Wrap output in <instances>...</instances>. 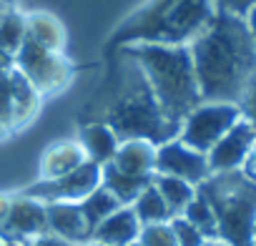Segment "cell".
I'll return each mask as SVG.
<instances>
[{"mask_svg": "<svg viewBox=\"0 0 256 246\" xmlns=\"http://www.w3.org/2000/svg\"><path fill=\"white\" fill-rule=\"evenodd\" d=\"M211 3L218 13H228L236 18H246L256 8V0H211Z\"/></svg>", "mask_w": 256, "mask_h": 246, "instance_id": "cell-25", "label": "cell"}, {"mask_svg": "<svg viewBox=\"0 0 256 246\" xmlns=\"http://www.w3.org/2000/svg\"><path fill=\"white\" fill-rule=\"evenodd\" d=\"M201 100L241 103L256 78V46L246 18L218 13L188 43Z\"/></svg>", "mask_w": 256, "mask_h": 246, "instance_id": "cell-1", "label": "cell"}, {"mask_svg": "<svg viewBox=\"0 0 256 246\" xmlns=\"http://www.w3.org/2000/svg\"><path fill=\"white\" fill-rule=\"evenodd\" d=\"M131 246H141V244H138V241H134V244H131Z\"/></svg>", "mask_w": 256, "mask_h": 246, "instance_id": "cell-35", "label": "cell"}, {"mask_svg": "<svg viewBox=\"0 0 256 246\" xmlns=\"http://www.w3.org/2000/svg\"><path fill=\"white\" fill-rule=\"evenodd\" d=\"M83 161H88V158H86L80 144H56L43 156V181L58 178V176L78 168Z\"/></svg>", "mask_w": 256, "mask_h": 246, "instance_id": "cell-17", "label": "cell"}, {"mask_svg": "<svg viewBox=\"0 0 256 246\" xmlns=\"http://www.w3.org/2000/svg\"><path fill=\"white\" fill-rule=\"evenodd\" d=\"M151 184L156 186V191L161 194V198L166 201L171 216H181L184 208L188 206V201L196 196V186H191L184 178L176 176H164V174H154Z\"/></svg>", "mask_w": 256, "mask_h": 246, "instance_id": "cell-18", "label": "cell"}, {"mask_svg": "<svg viewBox=\"0 0 256 246\" xmlns=\"http://www.w3.org/2000/svg\"><path fill=\"white\" fill-rule=\"evenodd\" d=\"M46 218H48V231L70 241L73 246L90 241V228H88L86 216L78 204H73V201L46 204Z\"/></svg>", "mask_w": 256, "mask_h": 246, "instance_id": "cell-12", "label": "cell"}, {"mask_svg": "<svg viewBox=\"0 0 256 246\" xmlns=\"http://www.w3.org/2000/svg\"><path fill=\"white\" fill-rule=\"evenodd\" d=\"M254 141H256V128L241 116L234 126L214 144V148L206 154L211 174L241 171V166H244Z\"/></svg>", "mask_w": 256, "mask_h": 246, "instance_id": "cell-10", "label": "cell"}, {"mask_svg": "<svg viewBox=\"0 0 256 246\" xmlns=\"http://www.w3.org/2000/svg\"><path fill=\"white\" fill-rule=\"evenodd\" d=\"M98 186H100V166L93 164V161H83L78 168H73V171H68L58 178H48V181H40V184L30 186L23 196L38 198L43 204H53V201L78 204L80 198H86Z\"/></svg>", "mask_w": 256, "mask_h": 246, "instance_id": "cell-7", "label": "cell"}, {"mask_svg": "<svg viewBox=\"0 0 256 246\" xmlns=\"http://www.w3.org/2000/svg\"><path fill=\"white\" fill-rule=\"evenodd\" d=\"M6 246H20V244H13V241H8V244H6Z\"/></svg>", "mask_w": 256, "mask_h": 246, "instance_id": "cell-33", "label": "cell"}, {"mask_svg": "<svg viewBox=\"0 0 256 246\" xmlns=\"http://www.w3.org/2000/svg\"><path fill=\"white\" fill-rule=\"evenodd\" d=\"M154 161H156V146L136 138V141H120L110 164L128 176H154Z\"/></svg>", "mask_w": 256, "mask_h": 246, "instance_id": "cell-14", "label": "cell"}, {"mask_svg": "<svg viewBox=\"0 0 256 246\" xmlns=\"http://www.w3.org/2000/svg\"><path fill=\"white\" fill-rule=\"evenodd\" d=\"M246 26H248V33H251V38H254V46H256V8L246 16Z\"/></svg>", "mask_w": 256, "mask_h": 246, "instance_id": "cell-29", "label": "cell"}, {"mask_svg": "<svg viewBox=\"0 0 256 246\" xmlns=\"http://www.w3.org/2000/svg\"><path fill=\"white\" fill-rule=\"evenodd\" d=\"M98 120L106 123L118 141L141 138L154 146L176 138L181 131L178 123H174L158 106L138 60L128 53V48H120L118 53Z\"/></svg>", "mask_w": 256, "mask_h": 246, "instance_id": "cell-2", "label": "cell"}, {"mask_svg": "<svg viewBox=\"0 0 256 246\" xmlns=\"http://www.w3.org/2000/svg\"><path fill=\"white\" fill-rule=\"evenodd\" d=\"M138 244H141V246H178V244H176V236H174V228H171L168 221L141 226Z\"/></svg>", "mask_w": 256, "mask_h": 246, "instance_id": "cell-23", "label": "cell"}, {"mask_svg": "<svg viewBox=\"0 0 256 246\" xmlns=\"http://www.w3.org/2000/svg\"><path fill=\"white\" fill-rule=\"evenodd\" d=\"M168 224L174 228V236H176V244L178 246H204L206 244V236L194 224H188L184 216H174Z\"/></svg>", "mask_w": 256, "mask_h": 246, "instance_id": "cell-24", "label": "cell"}, {"mask_svg": "<svg viewBox=\"0 0 256 246\" xmlns=\"http://www.w3.org/2000/svg\"><path fill=\"white\" fill-rule=\"evenodd\" d=\"M238 108H241V116H244V118L251 123V126L256 128V78H254V83L248 86L246 96L241 98Z\"/></svg>", "mask_w": 256, "mask_h": 246, "instance_id": "cell-26", "label": "cell"}, {"mask_svg": "<svg viewBox=\"0 0 256 246\" xmlns=\"http://www.w3.org/2000/svg\"><path fill=\"white\" fill-rule=\"evenodd\" d=\"M6 244H8V241H6V238H3V236H0V246H6Z\"/></svg>", "mask_w": 256, "mask_h": 246, "instance_id": "cell-32", "label": "cell"}, {"mask_svg": "<svg viewBox=\"0 0 256 246\" xmlns=\"http://www.w3.org/2000/svg\"><path fill=\"white\" fill-rule=\"evenodd\" d=\"M78 206H80V211H83V216H86V224H88L90 234H93V228H96L106 216H110L116 208H120L118 198H116L108 188H103V186H98V188L90 191L86 198H80Z\"/></svg>", "mask_w": 256, "mask_h": 246, "instance_id": "cell-20", "label": "cell"}, {"mask_svg": "<svg viewBox=\"0 0 256 246\" xmlns=\"http://www.w3.org/2000/svg\"><path fill=\"white\" fill-rule=\"evenodd\" d=\"M16 63L20 66V73L30 80V86L36 90H48V88L58 86L60 78H63L60 58L28 36H26V40H23L18 56H16Z\"/></svg>", "mask_w": 256, "mask_h": 246, "instance_id": "cell-11", "label": "cell"}, {"mask_svg": "<svg viewBox=\"0 0 256 246\" xmlns=\"http://www.w3.org/2000/svg\"><path fill=\"white\" fill-rule=\"evenodd\" d=\"M131 208L138 216L141 226H146V224H164V221H171L174 218L171 211H168V206H166V201L161 198V194L156 191L154 184H148L138 194V198L131 204Z\"/></svg>", "mask_w": 256, "mask_h": 246, "instance_id": "cell-19", "label": "cell"}, {"mask_svg": "<svg viewBox=\"0 0 256 246\" xmlns=\"http://www.w3.org/2000/svg\"><path fill=\"white\" fill-rule=\"evenodd\" d=\"M23 40H26V20L16 13L0 16V48L16 58Z\"/></svg>", "mask_w": 256, "mask_h": 246, "instance_id": "cell-22", "label": "cell"}, {"mask_svg": "<svg viewBox=\"0 0 256 246\" xmlns=\"http://www.w3.org/2000/svg\"><path fill=\"white\" fill-rule=\"evenodd\" d=\"M238 118H241V108L236 103L204 100L181 120L178 138L186 146H191L201 154H208L214 148V144L234 126Z\"/></svg>", "mask_w": 256, "mask_h": 246, "instance_id": "cell-6", "label": "cell"}, {"mask_svg": "<svg viewBox=\"0 0 256 246\" xmlns=\"http://www.w3.org/2000/svg\"><path fill=\"white\" fill-rule=\"evenodd\" d=\"M204 246H228L226 241H221V238H206V244Z\"/></svg>", "mask_w": 256, "mask_h": 246, "instance_id": "cell-30", "label": "cell"}, {"mask_svg": "<svg viewBox=\"0 0 256 246\" xmlns=\"http://www.w3.org/2000/svg\"><path fill=\"white\" fill-rule=\"evenodd\" d=\"M154 174H164V176H176L188 181L191 186L204 184L211 176L208 168V158L206 154L186 146L178 136L156 146V161H154Z\"/></svg>", "mask_w": 256, "mask_h": 246, "instance_id": "cell-8", "label": "cell"}, {"mask_svg": "<svg viewBox=\"0 0 256 246\" xmlns=\"http://www.w3.org/2000/svg\"><path fill=\"white\" fill-rule=\"evenodd\" d=\"M241 171H244V176H248V178L256 184V141H254V146H251V151H248V156H246Z\"/></svg>", "mask_w": 256, "mask_h": 246, "instance_id": "cell-28", "label": "cell"}, {"mask_svg": "<svg viewBox=\"0 0 256 246\" xmlns=\"http://www.w3.org/2000/svg\"><path fill=\"white\" fill-rule=\"evenodd\" d=\"M216 16L211 0H151L113 36V46H188Z\"/></svg>", "mask_w": 256, "mask_h": 246, "instance_id": "cell-4", "label": "cell"}, {"mask_svg": "<svg viewBox=\"0 0 256 246\" xmlns=\"http://www.w3.org/2000/svg\"><path fill=\"white\" fill-rule=\"evenodd\" d=\"M46 231H48L46 204L38 198L23 196L13 204H6V208H0V236L6 241L23 244Z\"/></svg>", "mask_w": 256, "mask_h": 246, "instance_id": "cell-9", "label": "cell"}, {"mask_svg": "<svg viewBox=\"0 0 256 246\" xmlns=\"http://www.w3.org/2000/svg\"><path fill=\"white\" fill-rule=\"evenodd\" d=\"M151 178L154 176H128V174L118 171L113 164L100 166V186L108 188L118 198L120 206H131L138 198V194L151 184Z\"/></svg>", "mask_w": 256, "mask_h": 246, "instance_id": "cell-16", "label": "cell"}, {"mask_svg": "<svg viewBox=\"0 0 256 246\" xmlns=\"http://www.w3.org/2000/svg\"><path fill=\"white\" fill-rule=\"evenodd\" d=\"M20 246H73V244L66 241V238H60V236H56V234H50V231H46L40 236H33V238L23 241Z\"/></svg>", "mask_w": 256, "mask_h": 246, "instance_id": "cell-27", "label": "cell"}, {"mask_svg": "<svg viewBox=\"0 0 256 246\" xmlns=\"http://www.w3.org/2000/svg\"><path fill=\"white\" fill-rule=\"evenodd\" d=\"M138 234H141L138 216L134 214L131 206H120L93 228L90 238L106 246H131L134 241H138Z\"/></svg>", "mask_w": 256, "mask_h": 246, "instance_id": "cell-13", "label": "cell"}, {"mask_svg": "<svg viewBox=\"0 0 256 246\" xmlns=\"http://www.w3.org/2000/svg\"><path fill=\"white\" fill-rule=\"evenodd\" d=\"M188 224H194L206 238H218V228H216V216H214V208L208 206V201L196 191V196L188 201V206L184 208L181 214Z\"/></svg>", "mask_w": 256, "mask_h": 246, "instance_id": "cell-21", "label": "cell"}, {"mask_svg": "<svg viewBox=\"0 0 256 246\" xmlns=\"http://www.w3.org/2000/svg\"><path fill=\"white\" fill-rule=\"evenodd\" d=\"M118 144L120 141L116 138V134L100 120L88 123V126H83V131H80V148H83L86 158L98 164V166H106V164L113 161V156L118 151Z\"/></svg>", "mask_w": 256, "mask_h": 246, "instance_id": "cell-15", "label": "cell"}, {"mask_svg": "<svg viewBox=\"0 0 256 246\" xmlns=\"http://www.w3.org/2000/svg\"><path fill=\"white\" fill-rule=\"evenodd\" d=\"M196 191L208 201L216 216L218 238L228 246H254L256 228V184L244 171L211 174Z\"/></svg>", "mask_w": 256, "mask_h": 246, "instance_id": "cell-5", "label": "cell"}, {"mask_svg": "<svg viewBox=\"0 0 256 246\" xmlns=\"http://www.w3.org/2000/svg\"><path fill=\"white\" fill-rule=\"evenodd\" d=\"M80 246H106V244H98V241L90 238V241H86V244H80Z\"/></svg>", "mask_w": 256, "mask_h": 246, "instance_id": "cell-31", "label": "cell"}, {"mask_svg": "<svg viewBox=\"0 0 256 246\" xmlns=\"http://www.w3.org/2000/svg\"><path fill=\"white\" fill-rule=\"evenodd\" d=\"M123 48H128V53L138 60L158 106L174 123L181 126V120L204 103L188 46L134 43Z\"/></svg>", "mask_w": 256, "mask_h": 246, "instance_id": "cell-3", "label": "cell"}, {"mask_svg": "<svg viewBox=\"0 0 256 246\" xmlns=\"http://www.w3.org/2000/svg\"><path fill=\"white\" fill-rule=\"evenodd\" d=\"M254 246H256V228H254Z\"/></svg>", "mask_w": 256, "mask_h": 246, "instance_id": "cell-34", "label": "cell"}]
</instances>
